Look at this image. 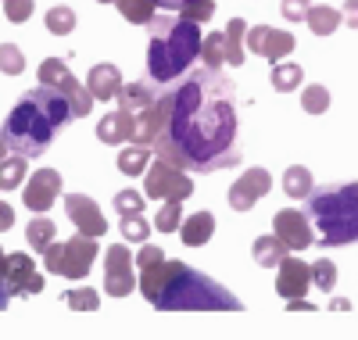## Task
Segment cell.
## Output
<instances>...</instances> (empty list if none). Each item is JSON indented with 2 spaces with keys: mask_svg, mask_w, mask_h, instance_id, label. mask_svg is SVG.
Here are the masks:
<instances>
[{
  "mask_svg": "<svg viewBox=\"0 0 358 340\" xmlns=\"http://www.w3.org/2000/svg\"><path fill=\"white\" fill-rule=\"evenodd\" d=\"M151 150L187 172H222L244 158L236 86L222 69L197 65L162 86Z\"/></svg>",
  "mask_w": 358,
  "mask_h": 340,
  "instance_id": "6da1fadb",
  "label": "cell"
},
{
  "mask_svg": "<svg viewBox=\"0 0 358 340\" xmlns=\"http://www.w3.org/2000/svg\"><path fill=\"white\" fill-rule=\"evenodd\" d=\"M140 290L158 312H241V297H233L212 276L190 269L187 262H169L162 247L140 243L136 255Z\"/></svg>",
  "mask_w": 358,
  "mask_h": 340,
  "instance_id": "7a4b0ae2",
  "label": "cell"
},
{
  "mask_svg": "<svg viewBox=\"0 0 358 340\" xmlns=\"http://www.w3.org/2000/svg\"><path fill=\"white\" fill-rule=\"evenodd\" d=\"M72 122V104L50 86H33L18 97V104L8 111L4 140L15 154L40 158L54 143V133Z\"/></svg>",
  "mask_w": 358,
  "mask_h": 340,
  "instance_id": "3957f363",
  "label": "cell"
},
{
  "mask_svg": "<svg viewBox=\"0 0 358 340\" xmlns=\"http://www.w3.org/2000/svg\"><path fill=\"white\" fill-rule=\"evenodd\" d=\"M201 25L187 15H155L147 22V79L169 86L183 72H190L194 61L201 57Z\"/></svg>",
  "mask_w": 358,
  "mask_h": 340,
  "instance_id": "277c9868",
  "label": "cell"
},
{
  "mask_svg": "<svg viewBox=\"0 0 358 340\" xmlns=\"http://www.w3.org/2000/svg\"><path fill=\"white\" fill-rule=\"evenodd\" d=\"M308 219L319 229V247L358 243V183H326L308 197Z\"/></svg>",
  "mask_w": 358,
  "mask_h": 340,
  "instance_id": "5b68a950",
  "label": "cell"
},
{
  "mask_svg": "<svg viewBox=\"0 0 358 340\" xmlns=\"http://www.w3.org/2000/svg\"><path fill=\"white\" fill-rule=\"evenodd\" d=\"M97 262V236H72L65 243H50L43 251V265L54 276H65V280H83V276L94 269Z\"/></svg>",
  "mask_w": 358,
  "mask_h": 340,
  "instance_id": "8992f818",
  "label": "cell"
},
{
  "mask_svg": "<svg viewBox=\"0 0 358 340\" xmlns=\"http://www.w3.org/2000/svg\"><path fill=\"white\" fill-rule=\"evenodd\" d=\"M143 194L151 201H187L194 194V179L187 176V169H179L165 158L155 154V165L143 169Z\"/></svg>",
  "mask_w": 358,
  "mask_h": 340,
  "instance_id": "52a82bcc",
  "label": "cell"
},
{
  "mask_svg": "<svg viewBox=\"0 0 358 340\" xmlns=\"http://www.w3.org/2000/svg\"><path fill=\"white\" fill-rule=\"evenodd\" d=\"M40 86L57 90V94L72 104V118H86L90 108H94V94L79 86V79L69 72V65H65L62 57H47L43 65H40Z\"/></svg>",
  "mask_w": 358,
  "mask_h": 340,
  "instance_id": "ba28073f",
  "label": "cell"
},
{
  "mask_svg": "<svg viewBox=\"0 0 358 340\" xmlns=\"http://www.w3.org/2000/svg\"><path fill=\"white\" fill-rule=\"evenodd\" d=\"M136 287V258L126 243H111L104 251V294L126 297Z\"/></svg>",
  "mask_w": 358,
  "mask_h": 340,
  "instance_id": "9c48e42d",
  "label": "cell"
},
{
  "mask_svg": "<svg viewBox=\"0 0 358 340\" xmlns=\"http://www.w3.org/2000/svg\"><path fill=\"white\" fill-rule=\"evenodd\" d=\"M273 233L287 243V251H305V247H312V243H315V233H312V219H308V211H294V208L276 211V219H273Z\"/></svg>",
  "mask_w": 358,
  "mask_h": 340,
  "instance_id": "30bf717a",
  "label": "cell"
},
{
  "mask_svg": "<svg viewBox=\"0 0 358 340\" xmlns=\"http://www.w3.org/2000/svg\"><path fill=\"white\" fill-rule=\"evenodd\" d=\"M65 215L72 219V226H76L83 236H104V233H108L104 211L97 208L94 197H86V194H65Z\"/></svg>",
  "mask_w": 358,
  "mask_h": 340,
  "instance_id": "8fae6325",
  "label": "cell"
},
{
  "mask_svg": "<svg viewBox=\"0 0 358 340\" xmlns=\"http://www.w3.org/2000/svg\"><path fill=\"white\" fill-rule=\"evenodd\" d=\"M268 190H273V176H268V169L255 165L229 187V208L233 211H251L258 204V197H265Z\"/></svg>",
  "mask_w": 358,
  "mask_h": 340,
  "instance_id": "7c38bea8",
  "label": "cell"
},
{
  "mask_svg": "<svg viewBox=\"0 0 358 340\" xmlns=\"http://www.w3.org/2000/svg\"><path fill=\"white\" fill-rule=\"evenodd\" d=\"M57 194H62V176L54 169H36V176H29V183H25L22 201L33 215H43L57 201Z\"/></svg>",
  "mask_w": 358,
  "mask_h": 340,
  "instance_id": "4fadbf2b",
  "label": "cell"
},
{
  "mask_svg": "<svg viewBox=\"0 0 358 340\" xmlns=\"http://www.w3.org/2000/svg\"><path fill=\"white\" fill-rule=\"evenodd\" d=\"M8 287L18 297H36L43 290V276L36 272V262L25 251H11L8 255Z\"/></svg>",
  "mask_w": 358,
  "mask_h": 340,
  "instance_id": "5bb4252c",
  "label": "cell"
},
{
  "mask_svg": "<svg viewBox=\"0 0 358 340\" xmlns=\"http://www.w3.org/2000/svg\"><path fill=\"white\" fill-rule=\"evenodd\" d=\"M248 47L258 54V57H268V61H283L290 50H294V36L283 33V29H273V25H255L248 29Z\"/></svg>",
  "mask_w": 358,
  "mask_h": 340,
  "instance_id": "9a60e30c",
  "label": "cell"
},
{
  "mask_svg": "<svg viewBox=\"0 0 358 340\" xmlns=\"http://www.w3.org/2000/svg\"><path fill=\"white\" fill-rule=\"evenodd\" d=\"M276 269H280V276H276V290L283 294V301H287V297H301V294H308V287H312V265H308V262L287 255Z\"/></svg>",
  "mask_w": 358,
  "mask_h": 340,
  "instance_id": "2e32d148",
  "label": "cell"
},
{
  "mask_svg": "<svg viewBox=\"0 0 358 340\" xmlns=\"http://www.w3.org/2000/svg\"><path fill=\"white\" fill-rule=\"evenodd\" d=\"M86 90L94 94V101H111L118 90H122V72H118V65H111V61L94 65L90 69V79H86Z\"/></svg>",
  "mask_w": 358,
  "mask_h": 340,
  "instance_id": "e0dca14e",
  "label": "cell"
},
{
  "mask_svg": "<svg viewBox=\"0 0 358 340\" xmlns=\"http://www.w3.org/2000/svg\"><path fill=\"white\" fill-rule=\"evenodd\" d=\"M97 140L101 143H111V147H122V143H129L133 140V115L129 111H111V115H104L101 122H97Z\"/></svg>",
  "mask_w": 358,
  "mask_h": 340,
  "instance_id": "ac0fdd59",
  "label": "cell"
},
{
  "mask_svg": "<svg viewBox=\"0 0 358 340\" xmlns=\"http://www.w3.org/2000/svg\"><path fill=\"white\" fill-rule=\"evenodd\" d=\"M215 233V215L212 211H197V215H187L183 222H179V240L187 247H204Z\"/></svg>",
  "mask_w": 358,
  "mask_h": 340,
  "instance_id": "d6986e66",
  "label": "cell"
},
{
  "mask_svg": "<svg viewBox=\"0 0 358 340\" xmlns=\"http://www.w3.org/2000/svg\"><path fill=\"white\" fill-rule=\"evenodd\" d=\"M251 255H255V262H258L262 269H276L290 251H287V243H283L276 233H273V236L262 233V236H255V243H251Z\"/></svg>",
  "mask_w": 358,
  "mask_h": 340,
  "instance_id": "ffe728a7",
  "label": "cell"
},
{
  "mask_svg": "<svg viewBox=\"0 0 358 340\" xmlns=\"http://www.w3.org/2000/svg\"><path fill=\"white\" fill-rule=\"evenodd\" d=\"M283 190H287L290 201H308L312 190H315V179H312V172L305 165H290L283 172Z\"/></svg>",
  "mask_w": 358,
  "mask_h": 340,
  "instance_id": "44dd1931",
  "label": "cell"
},
{
  "mask_svg": "<svg viewBox=\"0 0 358 340\" xmlns=\"http://www.w3.org/2000/svg\"><path fill=\"white\" fill-rule=\"evenodd\" d=\"M244 36H248V22L233 18L226 25V65H233V69L244 65Z\"/></svg>",
  "mask_w": 358,
  "mask_h": 340,
  "instance_id": "7402d4cb",
  "label": "cell"
},
{
  "mask_svg": "<svg viewBox=\"0 0 358 340\" xmlns=\"http://www.w3.org/2000/svg\"><path fill=\"white\" fill-rule=\"evenodd\" d=\"M147 165H151V147L147 143H129L126 150H118V172L122 176H143Z\"/></svg>",
  "mask_w": 358,
  "mask_h": 340,
  "instance_id": "603a6c76",
  "label": "cell"
},
{
  "mask_svg": "<svg viewBox=\"0 0 358 340\" xmlns=\"http://www.w3.org/2000/svg\"><path fill=\"white\" fill-rule=\"evenodd\" d=\"M54 236H57V226L47 219V215H33V222L25 226V240H29V247H33V251H40V255L54 243Z\"/></svg>",
  "mask_w": 358,
  "mask_h": 340,
  "instance_id": "cb8c5ba5",
  "label": "cell"
},
{
  "mask_svg": "<svg viewBox=\"0 0 358 340\" xmlns=\"http://www.w3.org/2000/svg\"><path fill=\"white\" fill-rule=\"evenodd\" d=\"M301 83H305V69L301 65H294V61H276L273 65V86L280 90V94H294Z\"/></svg>",
  "mask_w": 358,
  "mask_h": 340,
  "instance_id": "d4e9b609",
  "label": "cell"
},
{
  "mask_svg": "<svg viewBox=\"0 0 358 340\" xmlns=\"http://www.w3.org/2000/svg\"><path fill=\"white\" fill-rule=\"evenodd\" d=\"M308 29H312V33L315 36H334L337 33V25H341V11L337 8H308Z\"/></svg>",
  "mask_w": 358,
  "mask_h": 340,
  "instance_id": "484cf974",
  "label": "cell"
},
{
  "mask_svg": "<svg viewBox=\"0 0 358 340\" xmlns=\"http://www.w3.org/2000/svg\"><path fill=\"white\" fill-rule=\"evenodd\" d=\"M201 65H208V69L226 65V33H208L201 40Z\"/></svg>",
  "mask_w": 358,
  "mask_h": 340,
  "instance_id": "4316f807",
  "label": "cell"
},
{
  "mask_svg": "<svg viewBox=\"0 0 358 340\" xmlns=\"http://www.w3.org/2000/svg\"><path fill=\"white\" fill-rule=\"evenodd\" d=\"M115 8L122 11V18L126 22H133V25H147L155 18V0H115Z\"/></svg>",
  "mask_w": 358,
  "mask_h": 340,
  "instance_id": "83f0119b",
  "label": "cell"
},
{
  "mask_svg": "<svg viewBox=\"0 0 358 340\" xmlns=\"http://www.w3.org/2000/svg\"><path fill=\"white\" fill-rule=\"evenodd\" d=\"M25 179V154H11V158H0V190H15Z\"/></svg>",
  "mask_w": 358,
  "mask_h": 340,
  "instance_id": "f1b7e54d",
  "label": "cell"
},
{
  "mask_svg": "<svg viewBox=\"0 0 358 340\" xmlns=\"http://www.w3.org/2000/svg\"><path fill=\"white\" fill-rule=\"evenodd\" d=\"M43 25H47V33H50V36H69L72 29H76V11L65 8V4H57V8L47 11Z\"/></svg>",
  "mask_w": 358,
  "mask_h": 340,
  "instance_id": "f546056e",
  "label": "cell"
},
{
  "mask_svg": "<svg viewBox=\"0 0 358 340\" xmlns=\"http://www.w3.org/2000/svg\"><path fill=\"white\" fill-rule=\"evenodd\" d=\"M301 108H305L308 115H322L326 108H330V90H326L322 83L305 86V90H301Z\"/></svg>",
  "mask_w": 358,
  "mask_h": 340,
  "instance_id": "4dcf8cb0",
  "label": "cell"
},
{
  "mask_svg": "<svg viewBox=\"0 0 358 340\" xmlns=\"http://www.w3.org/2000/svg\"><path fill=\"white\" fill-rule=\"evenodd\" d=\"M118 222H122V240H129V243H143L151 236V222L143 219V211L140 215H118Z\"/></svg>",
  "mask_w": 358,
  "mask_h": 340,
  "instance_id": "1f68e13d",
  "label": "cell"
},
{
  "mask_svg": "<svg viewBox=\"0 0 358 340\" xmlns=\"http://www.w3.org/2000/svg\"><path fill=\"white\" fill-rule=\"evenodd\" d=\"M183 201H165V208H158L155 215V229L158 233H176L179 222H183V208H179Z\"/></svg>",
  "mask_w": 358,
  "mask_h": 340,
  "instance_id": "d6a6232c",
  "label": "cell"
},
{
  "mask_svg": "<svg viewBox=\"0 0 358 340\" xmlns=\"http://www.w3.org/2000/svg\"><path fill=\"white\" fill-rule=\"evenodd\" d=\"M312 283H315L322 294H334V287H337V265H334L330 258L312 262Z\"/></svg>",
  "mask_w": 358,
  "mask_h": 340,
  "instance_id": "836d02e7",
  "label": "cell"
},
{
  "mask_svg": "<svg viewBox=\"0 0 358 340\" xmlns=\"http://www.w3.org/2000/svg\"><path fill=\"white\" fill-rule=\"evenodd\" d=\"M65 304L72 308V312H97L101 308V294H94L90 287H76L65 294Z\"/></svg>",
  "mask_w": 358,
  "mask_h": 340,
  "instance_id": "e575fe53",
  "label": "cell"
},
{
  "mask_svg": "<svg viewBox=\"0 0 358 340\" xmlns=\"http://www.w3.org/2000/svg\"><path fill=\"white\" fill-rule=\"evenodd\" d=\"M0 72L4 76H22L25 72V57L15 43H0Z\"/></svg>",
  "mask_w": 358,
  "mask_h": 340,
  "instance_id": "d590c367",
  "label": "cell"
},
{
  "mask_svg": "<svg viewBox=\"0 0 358 340\" xmlns=\"http://www.w3.org/2000/svg\"><path fill=\"white\" fill-rule=\"evenodd\" d=\"M179 15H187L190 22H208V18H212L215 15V0H187V4L183 8H179Z\"/></svg>",
  "mask_w": 358,
  "mask_h": 340,
  "instance_id": "8d00e7d4",
  "label": "cell"
},
{
  "mask_svg": "<svg viewBox=\"0 0 358 340\" xmlns=\"http://www.w3.org/2000/svg\"><path fill=\"white\" fill-rule=\"evenodd\" d=\"M115 208H118V215H140V211H143V194H136V190H118V194H115Z\"/></svg>",
  "mask_w": 358,
  "mask_h": 340,
  "instance_id": "74e56055",
  "label": "cell"
},
{
  "mask_svg": "<svg viewBox=\"0 0 358 340\" xmlns=\"http://www.w3.org/2000/svg\"><path fill=\"white\" fill-rule=\"evenodd\" d=\"M4 15L15 25L29 22V18H33V0H4Z\"/></svg>",
  "mask_w": 358,
  "mask_h": 340,
  "instance_id": "f35d334b",
  "label": "cell"
},
{
  "mask_svg": "<svg viewBox=\"0 0 358 340\" xmlns=\"http://www.w3.org/2000/svg\"><path fill=\"white\" fill-rule=\"evenodd\" d=\"M308 8H312V4H308V0H283V4H280V11H283V18H287V22H294V25L308 18Z\"/></svg>",
  "mask_w": 358,
  "mask_h": 340,
  "instance_id": "ab89813d",
  "label": "cell"
},
{
  "mask_svg": "<svg viewBox=\"0 0 358 340\" xmlns=\"http://www.w3.org/2000/svg\"><path fill=\"white\" fill-rule=\"evenodd\" d=\"M11 226H15V211H11V204L0 201V233H8Z\"/></svg>",
  "mask_w": 358,
  "mask_h": 340,
  "instance_id": "60d3db41",
  "label": "cell"
},
{
  "mask_svg": "<svg viewBox=\"0 0 358 340\" xmlns=\"http://www.w3.org/2000/svg\"><path fill=\"white\" fill-rule=\"evenodd\" d=\"M344 18H348L351 29H358V0H348L344 4Z\"/></svg>",
  "mask_w": 358,
  "mask_h": 340,
  "instance_id": "b9f144b4",
  "label": "cell"
},
{
  "mask_svg": "<svg viewBox=\"0 0 358 340\" xmlns=\"http://www.w3.org/2000/svg\"><path fill=\"white\" fill-rule=\"evenodd\" d=\"M287 308H290V312H315V304H308L301 297H287Z\"/></svg>",
  "mask_w": 358,
  "mask_h": 340,
  "instance_id": "7bdbcfd3",
  "label": "cell"
},
{
  "mask_svg": "<svg viewBox=\"0 0 358 340\" xmlns=\"http://www.w3.org/2000/svg\"><path fill=\"white\" fill-rule=\"evenodd\" d=\"M8 301H11V287H8V280L0 276V312L8 308Z\"/></svg>",
  "mask_w": 358,
  "mask_h": 340,
  "instance_id": "ee69618b",
  "label": "cell"
},
{
  "mask_svg": "<svg viewBox=\"0 0 358 340\" xmlns=\"http://www.w3.org/2000/svg\"><path fill=\"white\" fill-rule=\"evenodd\" d=\"M155 4H158V8H165V11H179V8L187 4V0H155Z\"/></svg>",
  "mask_w": 358,
  "mask_h": 340,
  "instance_id": "f6af8a7d",
  "label": "cell"
},
{
  "mask_svg": "<svg viewBox=\"0 0 358 340\" xmlns=\"http://www.w3.org/2000/svg\"><path fill=\"white\" fill-rule=\"evenodd\" d=\"M8 150H11V147H8V140H4V129H0V158H8Z\"/></svg>",
  "mask_w": 358,
  "mask_h": 340,
  "instance_id": "bcb514c9",
  "label": "cell"
},
{
  "mask_svg": "<svg viewBox=\"0 0 358 340\" xmlns=\"http://www.w3.org/2000/svg\"><path fill=\"white\" fill-rule=\"evenodd\" d=\"M0 276L8 280V255H4V251H0Z\"/></svg>",
  "mask_w": 358,
  "mask_h": 340,
  "instance_id": "7dc6e473",
  "label": "cell"
},
{
  "mask_svg": "<svg viewBox=\"0 0 358 340\" xmlns=\"http://www.w3.org/2000/svg\"><path fill=\"white\" fill-rule=\"evenodd\" d=\"M101 4H115V0H101Z\"/></svg>",
  "mask_w": 358,
  "mask_h": 340,
  "instance_id": "c3c4849f",
  "label": "cell"
}]
</instances>
